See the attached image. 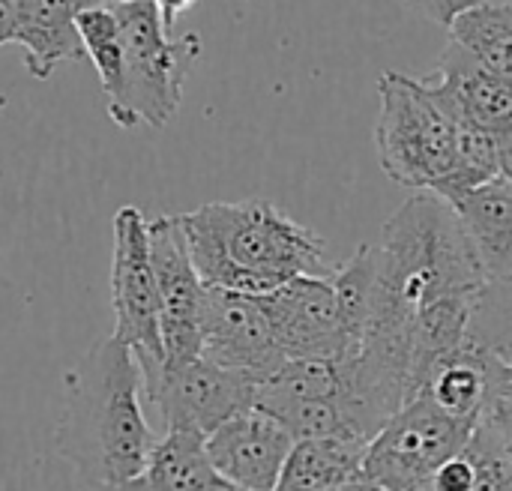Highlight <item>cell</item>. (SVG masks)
Instances as JSON below:
<instances>
[{
	"label": "cell",
	"mask_w": 512,
	"mask_h": 491,
	"mask_svg": "<svg viewBox=\"0 0 512 491\" xmlns=\"http://www.w3.org/2000/svg\"><path fill=\"white\" fill-rule=\"evenodd\" d=\"M201 357L249 378L255 387L288 363L258 297L216 288H207L201 309Z\"/></svg>",
	"instance_id": "cell-10"
},
{
	"label": "cell",
	"mask_w": 512,
	"mask_h": 491,
	"mask_svg": "<svg viewBox=\"0 0 512 491\" xmlns=\"http://www.w3.org/2000/svg\"><path fill=\"white\" fill-rule=\"evenodd\" d=\"M411 491H512V444L507 432L486 417L462 453L447 459Z\"/></svg>",
	"instance_id": "cell-16"
},
{
	"label": "cell",
	"mask_w": 512,
	"mask_h": 491,
	"mask_svg": "<svg viewBox=\"0 0 512 491\" xmlns=\"http://www.w3.org/2000/svg\"><path fill=\"white\" fill-rule=\"evenodd\" d=\"M294 438L270 414L249 408L219 426L207 441L213 471L240 491H273L294 450Z\"/></svg>",
	"instance_id": "cell-11"
},
{
	"label": "cell",
	"mask_w": 512,
	"mask_h": 491,
	"mask_svg": "<svg viewBox=\"0 0 512 491\" xmlns=\"http://www.w3.org/2000/svg\"><path fill=\"white\" fill-rule=\"evenodd\" d=\"M345 491H387V489H381V486H375V483H369V480H360V483H351Z\"/></svg>",
	"instance_id": "cell-24"
},
{
	"label": "cell",
	"mask_w": 512,
	"mask_h": 491,
	"mask_svg": "<svg viewBox=\"0 0 512 491\" xmlns=\"http://www.w3.org/2000/svg\"><path fill=\"white\" fill-rule=\"evenodd\" d=\"M141 378L144 399L159 411L165 432H189L207 441L231 417L255 408V384L204 357L162 363Z\"/></svg>",
	"instance_id": "cell-7"
},
{
	"label": "cell",
	"mask_w": 512,
	"mask_h": 491,
	"mask_svg": "<svg viewBox=\"0 0 512 491\" xmlns=\"http://www.w3.org/2000/svg\"><path fill=\"white\" fill-rule=\"evenodd\" d=\"M465 231L474 243V252L483 264L486 279H512V183L498 177L474 192H465L450 201Z\"/></svg>",
	"instance_id": "cell-15"
},
{
	"label": "cell",
	"mask_w": 512,
	"mask_h": 491,
	"mask_svg": "<svg viewBox=\"0 0 512 491\" xmlns=\"http://www.w3.org/2000/svg\"><path fill=\"white\" fill-rule=\"evenodd\" d=\"M150 261L159 291L165 363L195 360L201 357V309L207 285L192 264L180 216H159L150 222Z\"/></svg>",
	"instance_id": "cell-9"
},
{
	"label": "cell",
	"mask_w": 512,
	"mask_h": 491,
	"mask_svg": "<svg viewBox=\"0 0 512 491\" xmlns=\"http://www.w3.org/2000/svg\"><path fill=\"white\" fill-rule=\"evenodd\" d=\"M153 3H156V9H159V18H162L165 30H168V33H174L177 18H180L186 9H192L198 0H153Z\"/></svg>",
	"instance_id": "cell-21"
},
{
	"label": "cell",
	"mask_w": 512,
	"mask_h": 491,
	"mask_svg": "<svg viewBox=\"0 0 512 491\" xmlns=\"http://www.w3.org/2000/svg\"><path fill=\"white\" fill-rule=\"evenodd\" d=\"M501 159H504V177H507V180L512 183V150H507Z\"/></svg>",
	"instance_id": "cell-25"
},
{
	"label": "cell",
	"mask_w": 512,
	"mask_h": 491,
	"mask_svg": "<svg viewBox=\"0 0 512 491\" xmlns=\"http://www.w3.org/2000/svg\"><path fill=\"white\" fill-rule=\"evenodd\" d=\"M504 432H507V438H510V444H512V417H504V420H495Z\"/></svg>",
	"instance_id": "cell-26"
},
{
	"label": "cell",
	"mask_w": 512,
	"mask_h": 491,
	"mask_svg": "<svg viewBox=\"0 0 512 491\" xmlns=\"http://www.w3.org/2000/svg\"><path fill=\"white\" fill-rule=\"evenodd\" d=\"M450 42L468 51L480 66L512 78V3H483L450 27Z\"/></svg>",
	"instance_id": "cell-18"
},
{
	"label": "cell",
	"mask_w": 512,
	"mask_h": 491,
	"mask_svg": "<svg viewBox=\"0 0 512 491\" xmlns=\"http://www.w3.org/2000/svg\"><path fill=\"white\" fill-rule=\"evenodd\" d=\"M108 491H150L144 486V480L141 477H135V480H129V483H123V486H117V489H108Z\"/></svg>",
	"instance_id": "cell-23"
},
{
	"label": "cell",
	"mask_w": 512,
	"mask_h": 491,
	"mask_svg": "<svg viewBox=\"0 0 512 491\" xmlns=\"http://www.w3.org/2000/svg\"><path fill=\"white\" fill-rule=\"evenodd\" d=\"M123 45V81L108 102V117L120 129H162L180 108L183 84L201 54V36H171L153 0H129L111 6Z\"/></svg>",
	"instance_id": "cell-4"
},
{
	"label": "cell",
	"mask_w": 512,
	"mask_h": 491,
	"mask_svg": "<svg viewBox=\"0 0 512 491\" xmlns=\"http://www.w3.org/2000/svg\"><path fill=\"white\" fill-rule=\"evenodd\" d=\"M375 150L384 174L414 192L441 195L459 168V108L429 81L402 72L378 78Z\"/></svg>",
	"instance_id": "cell-3"
},
{
	"label": "cell",
	"mask_w": 512,
	"mask_h": 491,
	"mask_svg": "<svg viewBox=\"0 0 512 491\" xmlns=\"http://www.w3.org/2000/svg\"><path fill=\"white\" fill-rule=\"evenodd\" d=\"M15 0H0V45H15Z\"/></svg>",
	"instance_id": "cell-22"
},
{
	"label": "cell",
	"mask_w": 512,
	"mask_h": 491,
	"mask_svg": "<svg viewBox=\"0 0 512 491\" xmlns=\"http://www.w3.org/2000/svg\"><path fill=\"white\" fill-rule=\"evenodd\" d=\"M495 372H498V360H492L489 354L471 345H462L432 369L420 396H426L435 408H441L456 423L477 429L492 408Z\"/></svg>",
	"instance_id": "cell-14"
},
{
	"label": "cell",
	"mask_w": 512,
	"mask_h": 491,
	"mask_svg": "<svg viewBox=\"0 0 512 491\" xmlns=\"http://www.w3.org/2000/svg\"><path fill=\"white\" fill-rule=\"evenodd\" d=\"M288 360L345 363L354 354L330 276H300L258 297Z\"/></svg>",
	"instance_id": "cell-8"
},
{
	"label": "cell",
	"mask_w": 512,
	"mask_h": 491,
	"mask_svg": "<svg viewBox=\"0 0 512 491\" xmlns=\"http://www.w3.org/2000/svg\"><path fill=\"white\" fill-rule=\"evenodd\" d=\"M117 3H129V0H93V6H117Z\"/></svg>",
	"instance_id": "cell-27"
},
{
	"label": "cell",
	"mask_w": 512,
	"mask_h": 491,
	"mask_svg": "<svg viewBox=\"0 0 512 491\" xmlns=\"http://www.w3.org/2000/svg\"><path fill=\"white\" fill-rule=\"evenodd\" d=\"M366 441L315 438L297 441L273 491H342L363 480Z\"/></svg>",
	"instance_id": "cell-17"
},
{
	"label": "cell",
	"mask_w": 512,
	"mask_h": 491,
	"mask_svg": "<svg viewBox=\"0 0 512 491\" xmlns=\"http://www.w3.org/2000/svg\"><path fill=\"white\" fill-rule=\"evenodd\" d=\"M192 264L207 288L264 297L300 276H333L327 240L264 198L210 201L180 213Z\"/></svg>",
	"instance_id": "cell-2"
},
{
	"label": "cell",
	"mask_w": 512,
	"mask_h": 491,
	"mask_svg": "<svg viewBox=\"0 0 512 491\" xmlns=\"http://www.w3.org/2000/svg\"><path fill=\"white\" fill-rule=\"evenodd\" d=\"M477 429L456 423L426 396L411 399L369 444L363 480L387 491H411L465 450Z\"/></svg>",
	"instance_id": "cell-6"
},
{
	"label": "cell",
	"mask_w": 512,
	"mask_h": 491,
	"mask_svg": "<svg viewBox=\"0 0 512 491\" xmlns=\"http://www.w3.org/2000/svg\"><path fill=\"white\" fill-rule=\"evenodd\" d=\"M111 309V336L132 348L141 372L159 369L165 363V348L159 327V291L150 261V222L132 204L114 213Z\"/></svg>",
	"instance_id": "cell-5"
},
{
	"label": "cell",
	"mask_w": 512,
	"mask_h": 491,
	"mask_svg": "<svg viewBox=\"0 0 512 491\" xmlns=\"http://www.w3.org/2000/svg\"><path fill=\"white\" fill-rule=\"evenodd\" d=\"M87 6L93 0H15V45L33 78L45 81L60 63L84 57L75 18Z\"/></svg>",
	"instance_id": "cell-13"
},
{
	"label": "cell",
	"mask_w": 512,
	"mask_h": 491,
	"mask_svg": "<svg viewBox=\"0 0 512 491\" xmlns=\"http://www.w3.org/2000/svg\"><path fill=\"white\" fill-rule=\"evenodd\" d=\"M141 396V366L114 336L96 342L66 372L57 450L87 489H117L144 474L159 438L144 417Z\"/></svg>",
	"instance_id": "cell-1"
},
{
	"label": "cell",
	"mask_w": 512,
	"mask_h": 491,
	"mask_svg": "<svg viewBox=\"0 0 512 491\" xmlns=\"http://www.w3.org/2000/svg\"><path fill=\"white\" fill-rule=\"evenodd\" d=\"M465 345L512 366V279H489L474 300Z\"/></svg>",
	"instance_id": "cell-19"
},
{
	"label": "cell",
	"mask_w": 512,
	"mask_h": 491,
	"mask_svg": "<svg viewBox=\"0 0 512 491\" xmlns=\"http://www.w3.org/2000/svg\"><path fill=\"white\" fill-rule=\"evenodd\" d=\"M405 9L429 18L432 24H441L444 30H450L456 24V18H462L465 12L483 6L486 0H399Z\"/></svg>",
	"instance_id": "cell-20"
},
{
	"label": "cell",
	"mask_w": 512,
	"mask_h": 491,
	"mask_svg": "<svg viewBox=\"0 0 512 491\" xmlns=\"http://www.w3.org/2000/svg\"><path fill=\"white\" fill-rule=\"evenodd\" d=\"M429 81L477 126L492 132L501 153L512 150V78L480 66L468 51L450 42Z\"/></svg>",
	"instance_id": "cell-12"
}]
</instances>
